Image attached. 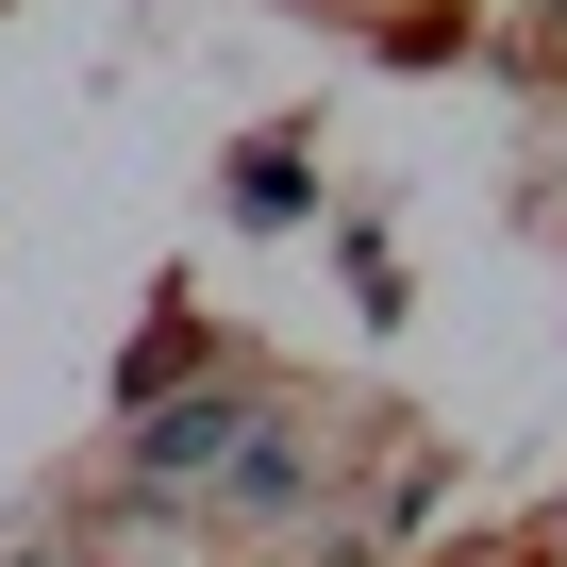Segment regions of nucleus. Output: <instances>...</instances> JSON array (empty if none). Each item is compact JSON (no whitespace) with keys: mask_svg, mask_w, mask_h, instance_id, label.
Instances as JSON below:
<instances>
[{"mask_svg":"<svg viewBox=\"0 0 567 567\" xmlns=\"http://www.w3.org/2000/svg\"><path fill=\"white\" fill-rule=\"evenodd\" d=\"M217 451H234V401H167V417L134 434V467H151V484H184V467H217Z\"/></svg>","mask_w":567,"mask_h":567,"instance_id":"f257e3e1","label":"nucleus"}]
</instances>
